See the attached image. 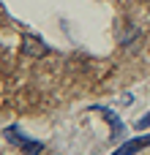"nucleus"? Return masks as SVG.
<instances>
[{
    "label": "nucleus",
    "mask_w": 150,
    "mask_h": 155,
    "mask_svg": "<svg viewBox=\"0 0 150 155\" xmlns=\"http://www.w3.org/2000/svg\"><path fill=\"white\" fill-rule=\"evenodd\" d=\"M142 147H150V136H137V139H131V142H126L120 150H115L112 155H137Z\"/></svg>",
    "instance_id": "nucleus-2"
},
{
    "label": "nucleus",
    "mask_w": 150,
    "mask_h": 155,
    "mask_svg": "<svg viewBox=\"0 0 150 155\" xmlns=\"http://www.w3.org/2000/svg\"><path fill=\"white\" fill-rule=\"evenodd\" d=\"M137 128H150V112L142 117V120H139V123H137Z\"/></svg>",
    "instance_id": "nucleus-3"
},
{
    "label": "nucleus",
    "mask_w": 150,
    "mask_h": 155,
    "mask_svg": "<svg viewBox=\"0 0 150 155\" xmlns=\"http://www.w3.org/2000/svg\"><path fill=\"white\" fill-rule=\"evenodd\" d=\"M5 139H8L11 144H16V147H25V153H27V155H38V150H41L38 142H33V139L16 134V128H8V131H5Z\"/></svg>",
    "instance_id": "nucleus-1"
}]
</instances>
